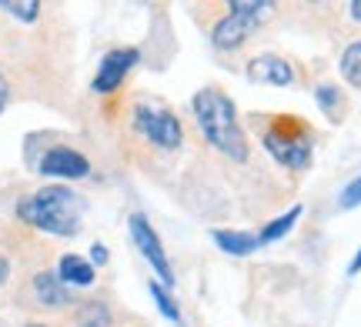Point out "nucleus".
<instances>
[{
  "mask_svg": "<svg viewBox=\"0 0 361 327\" xmlns=\"http://www.w3.org/2000/svg\"><path fill=\"white\" fill-rule=\"evenodd\" d=\"M11 224L44 241L78 237L84 227V197L67 184H40L11 200Z\"/></svg>",
  "mask_w": 361,
  "mask_h": 327,
  "instance_id": "1",
  "label": "nucleus"
},
{
  "mask_svg": "<svg viewBox=\"0 0 361 327\" xmlns=\"http://www.w3.org/2000/svg\"><path fill=\"white\" fill-rule=\"evenodd\" d=\"M191 114L197 124V134L204 137L211 150H218L224 160L231 164H245L251 158V144H247L245 124L238 117V107L221 87H204L194 94Z\"/></svg>",
  "mask_w": 361,
  "mask_h": 327,
  "instance_id": "2",
  "label": "nucleus"
},
{
  "mask_svg": "<svg viewBox=\"0 0 361 327\" xmlns=\"http://www.w3.org/2000/svg\"><path fill=\"white\" fill-rule=\"evenodd\" d=\"M121 124H124L128 141L134 147H141V150L174 154L184 144V124H180V117L164 101L147 97V94H137V97H130L124 104Z\"/></svg>",
  "mask_w": 361,
  "mask_h": 327,
  "instance_id": "3",
  "label": "nucleus"
},
{
  "mask_svg": "<svg viewBox=\"0 0 361 327\" xmlns=\"http://www.w3.org/2000/svg\"><path fill=\"white\" fill-rule=\"evenodd\" d=\"M255 131L261 137V147L288 170H305L314 154V131L298 114H255Z\"/></svg>",
  "mask_w": 361,
  "mask_h": 327,
  "instance_id": "4",
  "label": "nucleus"
},
{
  "mask_svg": "<svg viewBox=\"0 0 361 327\" xmlns=\"http://www.w3.org/2000/svg\"><path fill=\"white\" fill-rule=\"evenodd\" d=\"M13 304L34 317H57L67 314L78 304V297L71 288L61 284L57 271L44 264V267H27L20 274L17 288H13Z\"/></svg>",
  "mask_w": 361,
  "mask_h": 327,
  "instance_id": "5",
  "label": "nucleus"
},
{
  "mask_svg": "<svg viewBox=\"0 0 361 327\" xmlns=\"http://www.w3.org/2000/svg\"><path fill=\"white\" fill-rule=\"evenodd\" d=\"M274 11H278V7L268 4V0H234V4L224 7V13L218 17V24L211 27V44L224 53L241 51L247 40L268 24Z\"/></svg>",
  "mask_w": 361,
  "mask_h": 327,
  "instance_id": "6",
  "label": "nucleus"
},
{
  "mask_svg": "<svg viewBox=\"0 0 361 327\" xmlns=\"http://www.w3.org/2000/svg\"><path fill=\"white\" fill-rule=\"evenodd\" d=\"M37 141H44V147L27 150V160H30L34 174L57 177V181H84V177H90L94 164L78 144H71L67 137H54V134L37 137Z\"/></svg>",
  "mask_w": 361,
  "mask_h": 327,
  "instance_id": "7",
  "label": "nucleus"
},
{
  "mask_svg": "<svg viewBox=\"0 0 361 327\" xmlns=\"http://www.w3.org/2000/svg\"><path fill=\"white\" fill-rule=\"evenodd\" d=\"M137 60H141L137 47H114V51H107L101 57V64H97L94 80H90V91L97 97H114L124 87V80L130 77V70L137 67Z\"/></svg>",
  "mask_w": 361,
  "mask_h": 327,
  "instance_id": "8",
  "label": "nucleus"
},
{
  "mask_svg": "<svg viewBox=\"0 0 361 327\" xmlns=\"http://www.w3.org/2000/svg\"><path fill=\"white\" fill-rule=\"evenodd\" d=\"M128 227H130V237H134L137 250H141V257L154 267V274L161 277V284H164V288H174V267H171L168 250H164V244H161L157 231L151 227V221H147L144 214H130Z\"/></svg>",
  "mask_w": 361,
  "mask_h": 327,
  "instance_id": "9",
  "label": "nucleus"
},
{
  "mask_svg": "<svg viewBox=\"0 0 361 327\" xmlns=\"http://www.w3.org/2000/svg\"><path fill=\"white\" fill-rule=\"evenodd\" d=\"M247 77L261 80V84H274V87H288V84H295V64L281 53H261L247 64Z\"/></svg>",
  "mask_w": 361,
  "mask_h": 327,
  "instance_id": "10",
  "label": "nucleus"
},
{
  "mask_svg": "<svg viewBox=\"0 0 361 327\" xmlns=\"http://www.w3.org/2000/svg\"><path fill=\"white\" fill-rule=\"evenodd\" d=\"M67 321L74 327H114L117 314H114V304L107 297H80L67 311Z\"/></svg>",
  "mask_w": 361,
  "mask_h": 327,
  "instance_id": "11",
  "label": "nucleus"
},
{
  "mask_svg": "<svg viewBox=\"0 0 361 327\" xmlns=\"http://www.w3.org/2000/svg\"><path fill=\"white\" fill-rule=\"evenodd\" d=\"M54 271L61 277V284L71 290H90L97 284V267L87 257H80V254H61Z\"/></svg>",
  "mask_w": 361,
  "mask_h": 327,
  "instance_id": "12",
  "label": "nucleus"
},
{
  "mask_svg": "<svg viewBox=\"0 0 361 327\" xmlns=\"http://www.w3.org/2000/svg\"><path fill=\"white\" fill-rule=\"evenodd\" d=\"M214 241H218V248L224 254H231V257H247L251 250L261 248L258 234H245V231H214Z\"/></svg>",
  "mask_w": 361,
  "mask_h": 327,
  "instance_id": "13",
  "label": "nucleus"
},
{
  "mask_svg": "<svg viewBox=\"0 0 361 327\" xmlns=\"http://www.w3.org/2000/svg\"><path fill=\"white\" fill-rule=\"evenodd\" d=\"M318 107L324 110V117L338 124V120L345 117V94L338 91L335 84H322L318 87Z\"/></svg>",
  "mask_w": 361,
  "mask_h": 327,
  "instance_id": "14",
  "label": "nucleus"
},
{
  "mask_svg": "<svg viewBox=\"0 0 361 327\" xmlns=\"http://www.w3.org/2000/svg\"><path fill=\"white\" fill-rule=\"evenodd\" d=\"M341 77L361 91V37L351 40L345 47V53H341Z\"/></svg>",
  "mask_w": 361,
  "mask_h": 327,
  "instance_id": "15",
  "label": "nucleus"
},
{
  "mask_svg": "<svg viewBox=\"0 0 361 327\" xmlns=\"http://www.w3.org/2000/svg\"><path fill=\"white\" fill-rule=\"evenodd\" d=\"M298 217H301V207H291L288 214H284V217H278V221H271L268 227H264V231L258 234V241H261V244H271V241H278V237H284L288 231H291V227H295Z\"/></svg>",
  "mask_w": 361,
  "mask_h": 327,
  "instance_id": "16",
  "label": "nucleus"
},
{
  "mask_svg": "<svg viewBox=\"0 0 361 327\" xmlns=\"http://www.w3.org/2000/svg\"><path fill=\"white\" fill-rule=\"evenodd\" d=\"M17 94H20V87H17V80H13L11 67L0 60V114L13 104V97H17Z\"/></svg>",
  "mask_w": 361,
  "mask_h": 327,
  "instance_id": "17",
  "label": "nucleus"
},
{
  "mask_svg": "<svg viewBox=\"0 0 361 327\" xmlns=\"http://www.w3.org/2000/svg\"><path fill=\"white\" fill-rule=\"evenodd\" d=\"M147 290H151V297L157 301V307L164 311V317H171V321H178V324H180V311H178V304L171 301V294L164 290V284H157V281H151V284H147Z\"/></svg>",
  "mask_w": 361,
  "mask_h": 327,
  "instance_id": "18",
  "label": "nucleus"
},
{
  "mask_svg": "<svg viewBox=\"0 0 361 327\" xmlns=\"http://www.w3.org/2000/svg\"><path fill=\"white\" fill-rule=\"evenodd\" d=\"M338 204H341V207H358V204H361V177H355V181L341 191Z\"/></svg>",
  "mask_w": 361,
  "mask_h": 327,
  "instance_id": "19",
  "label": "nucleus"
},
{
  "mask_svg": "<svg viewBox=\"0 0 361 327\" xmlns=\"http://www.w3.org/2000/svg\"><path fill=\"white\" fill-rule=\"evenodd\" d=\"M11 277H13V261L7 254H0V294L11 288Z\"/></svg>",
  "mask_w": 361,
  "mask_h": 327,
  "instance_id": "20",
  "label": "nucleus"
},
{
  "mask_svg": "<svg viewBox=\"0 0 361 327\" xmlns=\"http://www.w3.org/2000/svg\"><path fill=\"white\" fill-rule=\"evenodd\" d=\"M20 327H61V324L51 321V317H30V321H24Z\"/></svg>",
  "mask_w": 361,
  "mask_h": 327,
  "instance_id": "21",
  "label": "nucleus"
},
{
  "mask_svg": "<svg viewBox=\"0 0 361 327\" xmlns=\"http://www.w3.org/2000/svg\"><path fill=\"white\" fill-rule=\"evenodd\" d=\"M348 13H351V20H358V24H361V0L348 4Z\"/></svg>",
  "mask_w": 361,
  "mask_h": 327,
  "instance_id": "22",
  "label": "nucleus"
},
{
  "mask_svg": "<svg viewBox=\"0 0 361 327\" xmlns=\"http://www.w3.org/2000/svg\"><path fill=\"white\" fill-rule=\"evenodd\" d=\"M94 261H97V264H104V261H107V250H104L101 244H94Z\"/></svg>",
  "mask_w": 361,
  "mask_h": 327,
  "instance_id": "23",
  "label": "nucleus"
},
{
  "mask_svg": "<svg viewBox=\"0 0 361 327\" xmlns=\"http://www.w3.org/2000/svg\"><path fill=\"white\" fill-rule=\"evenodd\" d=\"M361 271V248H358V254H355V261H351V274H358Z\"/></svg>",
  "mask_w": 361,
  "mask_h": 327,
  "instance_id": "24",
  "label": "nucleus"
}]
</instances>
